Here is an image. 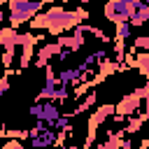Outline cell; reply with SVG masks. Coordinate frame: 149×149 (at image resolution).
<instances>
[{
	"mask_svg": "<svg viewBox=\"0 0 149 149\" xmlns=\"http://www.w3.org/2000/svg\"><path fill=\"white\" fill-rule=\"evenodd\" d=\"M140 93L137 91H133V93H128V95H123L121 98V102L114 107V112H119V114H123V116H128V114H135L137 112V107H140Z\"/></svg>",
	"mask_w": 149,
	"mask_h": 149,
	"instance_id": "cell-4",
	"label": "cell"
},
{
	"mask_svg": "<svg viewBox=\"0 0 149 149\" xmlns=\"http://www.w3.org/2000/svg\"><path fill=\"white\" fill-rule=\"evenodd\" d=\"M58 51H61V44H58V42H54V44H44V47L37 51V61H35V65H37V68H44L54 56H58Z\"/></svg>",
	"mask_w": 149,
	"mask_h": 149,
	"instance_id": "cell-6",
	"label": "cell"
},
{
	"mask_svg": "<svg viewBox=\"0 0 149 149\" xmlns=\"http://www.w3.org/2000/svg\"><path fill=\"white\" fill-rule=\"evenodd\" d=\"M119 70V63L116 61H109V58H105L102 63H100V72H98V77L95 79H91V86H95V84H100L102 79H107L112 72H116Z\"/></svg>",
	"mask_w": 149,
	"mask_h": 149,
	"instance_id": "cell-7",
	"label": "cell"
},
{
	"mask_svg": "<svg viewBox=\"0 0 149 149\" xmlns=\"http://www.w3.org/2000/svg\"><path fill=\"white\" fill-rule=\"evenodd\" d=\"M74 12H77V16H79V19H81V21H86V19H88V12H86V9H84V7H77V9H74Z\"/></svg>",
	"mask_w": 149,
	"mask_h": 149,
	"instance_id": "cell-27",
	"label": "cell"
},
{
	"mask_svg": "<svg viewBox=\"0 0 149 149\" xmlns=\"http://www.w3.org/2000/svg\"><path fill=\"white\" fill-rule=\"evenodd\" d=\"M93 56H95V63H98V65H100V63H102V61L107 58V54H105V49H98V51H95Z\"/></svg>",
	"mask_w": 149,
	"mask_h": 149,
	"instance_id": "cell-26",
	"label": "cell"
},
{
	"mask_svg": "<svg viewBox=\"0 0 149 149\" xmlns=\"http://www.w3.org/2000/svg\"><path fill=\"white\" fill-rule=\"evenodd\" d=\"M137 49H144V51H149V35H142V37H135V42H133Z\"/></svg>",
	"mask_w": 149,
	"mask_h": 149,
	"instance_id": "cell-20",
	"label": "cell"
},
{
	"mask_svg": "<svg viewBox=\"0 0 149 149\" xmlns=\"http://www.w3.org/2000/svg\"><path fill=\"white\" fill-rule=\"evenodd\" d=\"M126 119H128V121H126V126H123V130H126V135H133V133H137V130L142 128V123H144V119H142V114H140V116H133V114H128Z\"/></svg>",
	"mask_w": 149,
	"mask_h": 149,
	"instance_id": "cell-12",
	"label": "cell"
},
{
	"mask_svg": "<svg viewBox=\"0 0 149 149\" xmlns=\"http://www.w3.org/2000/svg\"><path fill=\"white\" fill-rule=\"evenodd\" d=\"M133 12H135V7L130 2H123V0H107L105 2V19L112 21V23L128 21Z\"/></svg>",
	"mask_w": 149,
	"mask_h": 149,
	"instance_id": "cell-1",
	"label": "cell"
},
{
	"mask_svg": "<svg viewBox=\"0 0 149 149\" xmlns=\"http://www.w3.org/2000/svg\"><path fill=\"white\" fill-rule=\"evenodd\" d=\"M135 68L140 70V74H144L149 79V51H142V54H135Z\"/></svg>",
	"mask_w": 149,
	"mask_h": 149,
	"instance_id": "cell-13",
	"label": "cell"
},
{
	"mask_svg": "<svg viewBox=\"0 0 149 149\" xmlns=\"http://www.w3.org/2000/svg\"><path fill=\"white\" fill-rule=\"evenodd\" d=\"M28 112H30L33 116H37V119H42V102L37 100L35 105H30V109H28Z\"/></svg>",
	"mask_w": 149,
	"mask_h": 149,
	"instance_id": "cell-22",
	"label": "cell"
},
{
	"mask_svg": "<svg viewBox=\"0 0 149 149\" xmlns=\"http://www.w3.org/2000/svg\"><path fill=\"white\" fill-rule=\"evenodd\" d=\"M5 91H9V77H7V72H5V77H0V95Z\"/></svg>",
	"mask_w": 149,
	"mask_h": 149,
	"instance_id": "cell-25",
	"label": "cell"
},
{
	"mask_svg": "<svg viewBox=\"0 0 149 149\" xmlns=\"http://www.w3.org/2000/svg\"><path fill=\"white\" fill-rule=\"evenodd\" d=\"M112 112H114V105H100V107L91 114V119H88V137H86V142H84L86 147L95 140V130L105 123V119H107V116H112Z\"/></svg>",
	"mask_w": 149,
	"mask_h": 149,
	"instance_id": "cell-3",
	"label": "cell"
},
{
	"mask_svg": "<svg viewBox=\"0 0 149 149\" xmlns=\"http://www.w3.org/2000/svg\"><path fill=\"white\" fill-rule=\"evenodd\" d=\"M147 26H149V21H147Z\"/></svg>",
	"mask_w": 149,
	"mask_h": 149,
	"instance_id": "cell-36",
	"label": "cell"
},
{
	"mask_svg": "<svg viewBox=\"0 0 149 149\" xmlns=\"http://www.w3.org/2000/svg\"><path fill=\"white\" fill-rule=\"evenodd\" d=\"M5 135H7V130H5V126L0 123V137H5Z\"/></svg>",
	"mask_w": 149,
	"mask_h": 149,
	"instance_id": "cell-31",
	"label": "cell"
},
{
	"mask_svg": "<svg viewBox=\"0 0 149 149\" xmlns=\"http://www.w3.org/2000/svg\"><path fill=\"white\" fill-rule=\"evenodd\" d=\"M93 105H95V93H88V95L77 105V109H74V112H70V116H77V114L86 112V109H88V107H93Z\"/></svg>",
	"mask_w": 149,
	"mask_h": 149,
	"instance_id": "cell-14",
	"label": "cell"
},
{
	"mask_svg": "<svg viewBox=\"0 0 149 149\" xmlns=\"http://www.w3.org/2000/svg\"><path fill=\"white\" fill-rule=\"evenodd\" d=\"M58 109H56V102H51V100H47V102H42V119L47 121V126L51 128V123L58 119Z\"/></svg>",
	"mask_w": 149,
	"mask_h": 149,
	"instance_id": "cell-9",
	"label": "cell"
},
{
	"mask_svg": "<svg viewBox=\"0 0 149 149\" xmlns=\"http://www.w3.org/2000/svg\"><path fill=\"white\" fill-rule=\"evenodd\" d=\"M61 2H70V0H61Z\"/></svg>",
	"mask_w": 149,
	"mask_h": 149,
	"instance_id": "cell-35",
	"label": "cell"
},
{
	"mask_svg": "<svg viewBox=\"0 0 149 149\" xmlns=\"http://www.w3.org/2000/svg\"><path fill=\"white\" fill-rule=\"evenodd\" d=\"M77 23H81V19L77 16V12H74V9H72V12L63 9L56 19H51V21H49L47 30H49L51 35H63V33H68L70 28H74Z\"/></svg>",
	"mask_w": 149,
	"mask_h": 149,
	"instance_id": "cell-2",
	"label": "cell"
},
{
	"mask_svg": "<svg viewBox=\"0 0 149 149\" xmlns=\"http://www.w3.org/2000/svg\"><path fill=\"white\" fill-rule=\"evenodd\" d=\"M56 42H58L61 47H68V49L74 54L77 49H81V47H84V33H79V30L74 28V33H72V35H56Z\"/></svg>",
	"mask_w": 149,
	"mask_h": 149,
	"instance_id": "cell-5",
	"label": "cell"
},
{
	"mask_svg": "<svg viewBox=\"0 0 149 149\" xmlns=\"http://www.w3.org/2000/svg\"><path fill=\"white\" fill-rule=\"evenodd\" d=\"M88 33H93V35H95V37H98L100 42H105V44L109 42V37L105 35V30H102V28H95V26H91V28H88Z\"/></svg>",
	"mask_w": 149,
	"mask_h": 149,
	"instance_id": "cell-19",
	"label": "cell"
},
{
	"mask_svg": "<svg viewBox=\"0 0 149 149\" xmlns=\"http://www.w3.org/2000/svg\"><path fill=\"white\" fill-rule=\"evenodd\" d=\"M5 19H7V16H5V12H2V9H0V23H2V21H5Z\"/></svg>",
	"mask_w": 149,
	"mask_h": 149,
	"instance_id": "cell-32",
	"label": "cell"
},
{
	"mask_svg": "<svg viewBox=\"0 0 149 149\" xmlns=\"http://www.w3.org/2000/svg\"><path fill=\"white\" fill-rule=\"evenodd\" d=\"M121 149H130V140H121Z\"/></svg>",
	"mask_w": 149,
	"mask_h": 149,
	"instance_id": "cell-29",
	"label": "cell"
},
{
	"mask_svg": "<svg viewBox=\"0 0 149 149\" xmlns=\"http://www.w3.org/2000/svg\"><path fill=\"white\" fill-rule=\"evenodd\" d=\"M54 140H56V133L54 130H42L40 135H35V137H30V144L35 147V149H40V147H47V144H54Z\"/></svg>",
	"mask_w": 149,
	"mask_h": 149,
	"instance_id": "cell-8",
	"label": "cell"
},
{
	"mask_svg": "<svg viewBox=\"0 0 149 149\" xmlns=\"http://www.w3.org/2000/svg\"><path fill=\"white\" fill-rule=\"evenodd\" d=\"M123 135H126V130H116V133L107 130V142H102V144H100V149H119V147H121Z\"/></svg>",
	"mask_w": 149,
	"mask_h": 149,
	"instance_id": "cell-10",
	"label": "cell"
},
{
	"mask_svg": "<svg viewBox=\"0 0 149 149\" xmlns=\"http://www.w3.org/2000/svg\"><path fill=\"white\" fill-rule=\"evenodd\" d=\"M114 61H123V40H116L114 44Z\"/></svg>",
	"mask_w": 149,
	"mask_h": 149,
	"instance_id": "cell-21",
	"label": "cell"
},
{
	"mask_svg": "<svg viewBox=\"0 0 149 149\" xmlns=\"http://www.w3.org/2000/svg\"><path fill=\"white\" fill-rule=\"evenodd\" d=\"M79 2H88V0H79Z\"/></svg>",
	"mask_w": 149,
	"mask_h": 149,
	"instance_id": "cell-34",
	"label": "cell"
},
{
	"mask_svg": "<svg viewBox=\"0 0 149 149\" xmlns=\"http://www.w3.org/2000/svg\"><path fill=\"white\" fill-rule=\"evenodd\" d=\"M5 2H7V0H0V7H2V5H5Z\"/></svg>",
	"mask_w": 149,
	"mask_h": 149,
	"instance_id": "cell-33",
	"label": "cell"
},
{
	"mask_svg": "<svg viewBox=\"0 0 149 149\" xmlns=\"http://www.w3.org/2000/svg\"><path fill=\"white\" fill-rule=\"evenodd\" d=\"M14 49H16V47H5V51H2V56H0V61H2L5 68L12 65V61H14Z\"/></svg>",
	"mask_w": 149,
	"mask_h": 149,
	"instance_id": "cell-17",
	"label": "cell"
},
{
	"mask_svg": "<svg viewBox=\"0 0 149 149\" xmlns=\"http://www.w3.org/2000/svg\"><path fill=\"white\" fill-rule=\"evenodd\" d=\"M137 12H140V16H142V19H144V23H147V21H149V5H147V2H144V5H140V7H137Z\"/></svg>",
	"mask_w": 149,
	"mask_h": 149,
	"instance_id": "cell-24",
	"label": "cell"
},
{
	"mask_svg": "<svg viewBox=\"0 0 149 149\" xmlns=\"http://www.w3.org/2000/svg\"><path fill=\"white\" fill-rule=\"evenodd\" d=\"M51 126H54L56 130H61V128L70 126V112H68V114H58V119H56V121H54Z\"/></svg>",
	"mask_w": 149,
	"mask_h": 149,
	"instance_id": "cell-18",
	"label": "cell"
},
{
	"mask_svg": "<svg viewBox=\"0 0 149 149\" xmlns=\"http://www.w3.org/2000/svg\"><path fill=\"white\" fill-rule=\"evenodd\" d=\"M140 147H142V149H149V140H142V142H140Z\"/></svg>",
	"mask_w": 149,
	"mask_h": 149,
	"instance_id": "cell-30",
	"label": "cell"
},
{
	"mask_svg": "<svg viewBox=\"0 0 149 149\" xmlns=\"http://www.w3.org/2000/svg\"><path fill=\"white\" fill-rule=\"evenodd\" d=\"M128 35H130V23H128V21L116 23V40H126Z\"/></svg>",
	"mask_w": 149,
	"mask_h": 149,
	"instance_id": "cell-16",
	"label": "cell"
},
{
	"mask_svg": "<svg viewBox=\"0 0 149 149\" xmlns=\"http://www.w3.org/2000/svg\"><path fill=\"white\" fill-rule=\"evenodd\" d=\"M5 149H21V140L19 137H12L9 142H5Z\"/></svg>",
	"mask_w": 149,
	"mask_h": 149,
	"instance_id": "cell-23",
	"label": "cell"
},
{
	"mask_svg": "<svg viewBox=\"0 0 149 149\" xmlns=\"http://www.w3.org/2000/svg\"><path fill=\"white\" fill-rule=\"evenodd\" d=\"M142 119H144V121H149V95L144 98V114H142Z\"/></svg>",
	"mask_w": 149,
	"mask_h": 149,
	"instance_id": "cell-28",
	"label": "cell"
},
{
	"mask_svg": "<svg viewBox=\"0 0 149 149\" xmlns=\"http://www.w3.org/2000/svg\"><path fill=\"white\" fill-rule=\"evenodd\" d=\"M70 93H68V84H63V81H56V86H54V100H65Z\"/></svg>",
	"mask_w": 149,
	"mask_h": 149,
	"instance_id": "cell-15",
	"label": "cell"
},
{
	"mask_svg": "<svg viewBox=\"0 0 149 149\" xmlns=\"http://www.w3.org/2000/svg\"><path fill=\"white\" fill-rule=\"evenodd\" d=\"M16 37H19V33H16V28H2L0 30V47H16Z\"/></svg>",
	"mask_w": 149,
	"mask_h": 149,
	"instance_id": "cell-11",
	"label": "cell"
}]
</instances>
